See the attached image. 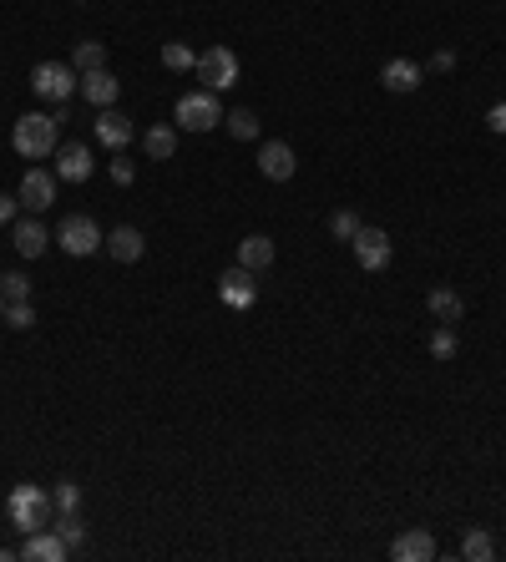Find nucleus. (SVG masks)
I'll return each mask as SVG.
<instances>
[{"mask_svg": "<svg viewBox=\"0 0 506 562\" xmlns=\"http://www.w3.org/2000/svg\"><path fill=\"white\" fill-rule=\"evenodd\" d=\"M294 168H299V163H294V147H289V142H264V147H259V173H264L269 183H289Z\"/></svg>", "mask_w": 506, "mask_h": 562, "instance_id": "nucleus-11", "label": "nucleus"}, {"mask_svg": "<svg viewBox=\"0 0 506 562\" xmlns=\"http://www.w3.org/2000/svg\"><path fill=\"white\" fill-rule=\"evenodd\" d=\"M21 557H26V562H61V557H71V547L61 542V532H56V527H51V532L41 527V532H31V537H26Z\"/></svg>", "mask_w": 506, "mask_h": 562, "instance_id": "nucleus-13", "label": "nucleus"}, {"mask_svg": "<svg viewBox=\"0 0 506 562\" xmlns=\"http://www.w3.org/2000/svg\"><path fill=\"white\" fill-rule=\"evenodd\" d=\"M486 127H491V132H496V137H501V132H506V102H496V107H491V112H486Z\"/></svg>", "mask_w": 506, "mask_h": 562, "instance_id": "nucleus-32", "label": "nucleus"}, {"mask_svg": "<svg viewBox=\"0 0 506 562\" xmlns=\"http://www.w3.org/2000/svg\"><path fill=\"white\" fill-rule=\"evenodd\" d=\"M173 117L183 132H213L223 122V102H218V92H188V97H178Z\"/></svg>", "mask_w": 506, "mask_h": 562, "instance_id": "nucleus-5", "label": "nucleus"}, {"mask_svg": "<svg viewBox=\"0 0 506 562\" xmlns=\"http://www.w3.org/2000/svg\"><path fill=\"white\" fill-rule=\"evenodd\" d=\"M350 244H355V259H360V269L365 274H380V269H390V233L385 228H360L355 238H350Z\"/></svg>", "mask_w": 506, "mask_h": 562, "instance_id": "nucleus-7", "label": "nucleus"}, {"mask_svg": "<svg viewBox=\"0 0 506 562\" xmlns=\"http://www.w3.org/2000/svg\"><path fill=\"white\" fill-rule=\"evenodd\" d=\"M142 147H147V157H157V163H167V157L178 152V132L167 127V122H157V127H147V132H142Z\"/></svg>", "mask_w": 506, "mask_h": 562, "instance_id": "nucleus-21", "label": "nucleus"}, {"mask_svg": "<svg viewBox=\"0 0 506 562\" xmlns=\"http://www.w3.org/2000/svg\"><path fill=\"white\" fill-rule=\"evenodd\" d=\"M117 92H122V82H117L107 66H102V71H81V97H87L92 107H112Z\"/></svg>", "mask_w": 506, "mask_h": 562, "instance_id": "nucleus-14", "label": "nucleus"}, {"mask_svg": "<svg viewBox=\"0 0 506 562\" xmlns=\"http://www.w3.org/2000/svg\"><path fill=\"white\" fill-rule=\"evenodd\" d=\"M390 557H395V562H431V557H436V537H431L426 527H410V532L395 537Z\"/></svg>", "mask_w": 506, "mask_h": 562, "instance_id": "nucleus-12", "label": "nucleus"}, {"mask_svg": "<svg viewBox=\"0 0 506 562\" xmlns=\"http://www.w3.org/2000/svg\"><path fill=\"white\" fill-rule=\"evenodd\" d=\"M0 294H6V304L31 299V279H26V274H0Z\"/></svg>", "mask_w": 506, "mask_h": 562, "instance_id": "nucleus-30", "label": "nucleus"}, {"mask_svg": "<svg viewBox=\"0 0 506 562\" xmlns=\"http://www.w3.org/2000/svg\"><path fill=\"white\" fill-rule=\"evenodd\" d=\"M76 507H81V487H76L71 476H61L56 487H51V512H76Z\"/></svg>", "mask_w": 506, "mask_h": 562, "instance_id": "nucleus-27", "label": "nucleus"}, {"mask_svg": "<svg viewBox=\"0 0 506 562\" xmlns=\"http://www.w3.org/2000/svg\"><path fill=\"white\" fill-rule=\"evenodd\" d=\"M162 66H167V71H193V66H198V51L183 46V41H167V46H162Z\"/></svg>", "mask_w": 506, "mask_h": 562, "instance_id": "nucleus-25", "label": "nucleus"}, {"mask_svg": "<svg viewBox=\"0 0 506 562\" xmlns=\"http://www.w3.org/2000/svg\"><path fill=\"white\" fill-rule=\"evenodd\" d=\"M51 527L61 532V542H66L71 552H81V547H87V522H81L76 512H56V517H51Z\"/></svg>", "mask_w": 506, "mask_h": 562, "instance_id": "nucleus-22", "label": "nucleus"}, {"mask_svg": "<svg viewBox=\"0 0 506 562\" xmlns=\"http://www.w3.org/2000/svg\"><path fill=\"white\" fill-rule=\"evenodd\" d=\"M11 238H16V254H21V259H36V254H46V244H51V233L41 228V218H21V223L11 228Z\"/></svg>", "mask_w": 506, "mask_h": 562, "instance_id": "nucleus-18", "label": "nucleus"}, {"mask_svg": "<svg viewBox=\"0 0 506 562\" xmlns=\"http://www.w3.org/2000/svg\"><path fill=\"white\" fill-rule=\"evenodd\" d=\"M6 319H11V330H31V325H36V309H31V299L6 304Z\"/></svg>", "mask_w": 506, "mask_h": 562, "instance_id": "nucleus-31", "label": "nucleus"}, {"mask_svg": "<svg viewBox=\"0 0 506 562\" xmlns=\"http://www.w3.org/2000/svg\"><path fill=\"white\" fill-rule=\"evenodd\" d=\"M431 355H436V360H451V355H456V325H436V335H431Z\"/></svg>", "mask_w": 506, "mask_h": 562, "instance_id": "nucleus-29", "label": "nucleus"}, {"mask_svg": "<svg viewBox=\"0 0 506 562\" xmlns=\"http://www.w3.org/2000/svg\"><path fill=\"white\" fill-rule=\"evenodd\" d=\"M193 71H198L203 92H228V87H238V56H233L228 46H208Z\"/></svg>", "mask_w": 506, "mask_h": 562, "instance_id": "nucleus-6", "label": "nucleus"}, {"mask_svg": "<svg viewBox=\"0 0 506 562\" xmlns=\"http://www.w3.org/2000/svg\"><path fill=\"white\" fill-rule=\"evenodd\" d=\"M6 512H11V527L31 537V532H41V527L51 522V492H46V487H31V481H21V487H11Z\"/></svg>", "mask_w": 506, "mask_h": 562, "instance_id": "nucleus-2", "label": "nucleus"}, {"mask_svg": "<svg viewBox=\"0 0 506 562\" xmlns=\"http://www.w3.org/2000/svg\"><path fill=\"white\" fill-rule=\"evenodd\" d=\"M11 147L26 157V163H41V157H51L61 147V122L51 112H26L11 127Z\"/></svg>", "mask_w": 506, "mask_h": 562, "instance_id": "nucleus-1", "label": "nucleus"}, {"mask_svg": "<svg viewBox=\"0 0 506 562\" xmlns=\"http://www.w3.org/2000/svg\"><path fill=\"white\" fill-rule=\"evenodd\" d=\"M0 319H6V294H0Z\"/></svg>", "mask_w": 506, "mask_h": 562, "instance_id": "nucleus-36", "label": "nucleus"}, {"mask_svg": "<svg viewBox=\"0 0 506 562\" xmlns=\"http://www.w3.org/2000/svg\"><path fill=\"white\" fill-rule=\"evenodd\" d=\"M380 82H385V92H415L420 82H426V71H420L410 56H395V61H385Z\"/></svg>", "mask_w": 506, "mask_h": 562, "instance_id": "nucleus-15", "label": "nucleus"}, {"mask_svg": "<svg viewBox=\"0 0 506 562\" xmlns=\"http://www.w3.org/2000/svg\"><path fill=\"white\" fill-rule=\"evenodd\" d=\"M451 66H456L451 51H436V56H431V71H451Z\"/></svg>", "mask_w": 506, "mask_h": 562, "instance_id": "nucleus-35", "label": "nucleus"}, {"mask_svg": "<svg viewBox=\"0 0 506 562\" xmlns=\"http://www.w3.org/2000/svg\"><path fill=\"white\" fill-rule=\"evenodd\" d=\"M76 87H81V76H76V66H66V61H41V66L31 71V92H36L41 102H66Z\"/></svg>", "mask_w": 506, "mask_h": 562, "instance_id": "nucleus-4", "label": "nucleus"}, {"mask_svg": "<svg viewBox=\"0 0 506 562\" xmlns=\"http://www.w3.org/2000/svg\"><path fill=\"white\" fill-rule=\"evenodd\" d=\"M56 183H61L56 173H46V168H31V173L21 178V193H16V198H21L31 213H46V208L56 203Z\"/></svg>", "mask_w": 506, "mask_h": 562, "instance_id": "nucleus-10", "label": "nucleus"}, {"mask_svg": "<svg viewBox=\"0 0 506 562\" xmlns=\"http://www.w3.org/2000/svg\"><path fill=\"white\" fill-rule=\"evenodd\" d=\"M71 66H76V71H102V66H107V46H102V41H76Z\"/></svg>", "mask_w": 506, "mask_h": 562, "instance_id": "nucleus-23", "label": "nucleus"}, {"mask_svg": "<svg viewBox=\"0 0 506 562\" xmlns=\"http://www.w3.org/2000/svg\"><path fill=\"white\" fill-rule=\"evenodd\" d=\"M461 557H466V562H491V557H496V542H491L481 527H471V532L461 537Z\"/></svg>", "mask_w": 506, "mask_h": 562, "instance_id": "nucleus-24", "label": "nucleus"}, {"mask_svg": "<svg viewBox=\"0 0 506 562\" xmlns=\"http://www.w3.org/2000/svg\"><path fill=\"white\" fill-rule=\"evenodd\" d=\"M16 203H21V198H11V193H0V223H11V218H16Z\"/></svg>", "mask_w": 506, "mask_h": 562, "instance_id": "nucleus-34", "label": "nucleus"}, {"mask_svg": "<svg viewBox=\"0 0 506 562\" xmlns=\"http://www.w3.org/2000/svg\"><path fill=\"white\" fill-rule=\"evenodd\" d=\"M142 249H147V238H142L132 223L107 233V254H112V259H122V264H137V259H142Z\"/></svg>", "mask_w": 506, "mask_h": 562, "instance_id": "nucleus-19", "label": "nucleus"}, {"mask_svg": "<svg viewBox=\"0 0 506 562\" xmlns=\"http://www.w3.org/2000/svg\"><path fill=\"white\" fill-rule=\"evenodd\" d=\"M132 178H137V173H132V163H127V157H117V163H112V183H122V188H127Z\"/></svg>", "mask_w": 506, "mask_h": 562, "instance_id": "nucleus-33", "label": "nucleus"}, {"mask_svg": "<svg viewBox=\"0 0 506 562\" xmlns=\"http://www.w3.org/2000/svg\"><path fill=\"white\" fill-rule=\"evenodd\" d=\"M97 142L112 147V152H122V147L132 142V117H122L117 107H102V117H97Z\"/></svg>", "mask_w": 506, "mask_h": 562, "instance_id": "nucleus-16", "label": "nucleus"}, {"mask_svg": "<svg viewBox=\"0 0 506 562\" xmlns=\"http://www.w3.org/2000/svg\"><path fill=\"white\" fill-rule=\"evenodd\" d=\"M56 244H61L71 259H92L97 249H107V233H102L87 213H71V218H61V228H56Z\"/></svg>", "mask_w": 506, "mask_h": 562, "instance_id": "nucleus-3", "label": "nucleus"}, {"mask_svg": "<svg viewBox=\"0 0 506 562\" xmlns=\"http://www.w3.org/2000/svg\"><path fill=\"white\" fill-rule=\"evenodd\" d=\"M253 279H259L253 269L233 264V269H228V274L218 279V294H223V304H228V309H248L253 299H259V284H253Z\"/></svg>", "mask_w": 506, "mask_h": 562, "instance_id": "nucleus-9", "label": "nucleus"}, {"mask_svg": "<svg viewBox=\"0 0 506 562\" xmlns=\"http://www.w3.org/2000/svg\"><path fill=\"white\" fill-rule=\"evenodd\" d=\"M51 157H56L51 173H56L61 183H87V178H92V147H87V142H61Z\"/></svg>", "mask_w": 506, "mask_h": 562, "instance_id": "nucleus-8", "label": "nucleus"}, {"mask_svg": "<svg viewBox=\"0 0 506 562\" xmlns=\"http://www.w3.org/2000/svg\"><path fill=\"white\" fill-rule=\"evenodd\" d=\"M238 264L253 269V274H264V269L274 264V238H269V233H248L243 244H238Z\"/></svg>", "mask_w": 506, "mask_h": 562, "instance_id": "nucleus-17", "label": "nucleus"}, {"mask_svg": "<svg viewBox=\"0 0 506 562\" xmlns=\"http://www.w3.org/2000/svg\"><path fill=\"white\" fill-rule=\"evenodd\" d=\"M223 127L238 137V142H248V137H259V117H253L248 107H238V112H223Z\"/></svg>", "mask_w": 506, "mask_h": 562, "instance_id": "nucleus-26", "label": "nucleus"}, {"mask_svg": "<svg viewBox=\"0 0 506 562\" xmlns=\"http://www.w3.org/2000/svg\"><path fill=\"white\" fill-rule=\"evenodd\" d=\"M431 314H436V325H461V314H466V304H461V294L456 289H431Z\"/></svg>", "mask_w": 506, "mask_h": 562, "instance_id": "nucleus-20", "label": "nucleus"}, {"mask_svg": "<svg viewBox=\"0 0 506 562\" xmlns=\"http://www.w3.org/2000/svg\"><path fill=\"white\" fill-rule=\"evenodd\" d=\"M360 228H365V223H360V213H350V208H340V213L329 218V233L340 238V244H350V238H355Z\"/></svg>", "mask_w": 506, "mask_h": 562, "instance_id": "nucleus-28", "label": "nucleus"}]
</instances>
